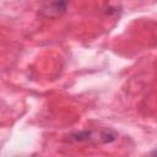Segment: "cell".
<instances>
[{"label":"cell","mask_w":157,"mask_h":157,"mask_svg":"<svg viewBox=\"0 0 157 157\" xmlns=\"http://www.w3.org/2000/svg\"><path fill=\"white\" fill-rule=\"evenodd\" d=\"M117 137V134L112 130H101V131H88V130H83V131H77L74 132L69 136L70 141H75V142H83V141H99L103 144H108L114 141Z\"/></svg>","instance_id":"6da1fadb"},{"label":"cell","mask_w":157,"mask_h":157,"mask_svg":"<svg viewBox=\"0 0 157 157\" xmlns=\"http://www.w3.org/2000/svg\"><path fill=\"white\" fill-rule=\"evenodd\" d=\"M65 7H66V0H55V1H53L52 6L49 7V12L54 11L56 13H60L61 11L65 10Z\"/></svg>","instance_id":"7a4b0ae2"}]
</instances>
